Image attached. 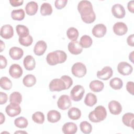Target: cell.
Wrapping results in <instances>:
<instances>
[{
    "label": "cell",
    "mask_w": 134,
    "mask_h": 134,
    "mask_svg": "<svg viewBox=\"0 0 134 134\" xmlns=\"http://www.w3.org/2000/svg\"><path fill=\"white\" fill-rule=\"evenodd\" d=\"M67 59L66 53L62 50H55L49 53L46 57V61L48 64L55 65L58 63L64 62Z\"/></svg>",
    "instance_id": "1"
},
{
    "label": "cell",
    "mask_w": 134,
    "mask_h": 134,
    "mask_svg": "<svg viewBox=\"0 0 134 134\" xmlns=\"http://www.w3.org/2000/svg\"><path fill=\"white\" fill-rule=\"evenodd\" d=\"M107 116L106 108L102 105L95 107L94 110L88 114V118L93 122H99L104 120Z\"/></svg>",
    "instance_id": "2"
},
{
    "label": "cell",
    "mask_w": 134,
    "mask_h": 134,
    "mask_svg": "<svg viewBox=\"0 0 134 134\" xmlns=\"http://www.w3.org/2000/svg\"><path fill=\"white\" fill-rule=\"evenodd\" d=\"M77 10L81 16H87L94 12L91 2L86 0L81 1L79 3Z\"/></svg>",
    "instance_id": "3"
},
{
    "label": "cell",
    "mask_w": 134,
    "mask_h": 134,
    "mask_svg": "<svg viewBox=\"0 0 134 134\" xmlns=\"http://www.w3.org/2000/svg\"><path fill=\"white\" fill-rule=\"evenodd\" d=\"M84 93V88L81 85H76L71 90L70 97L73 100L79 102L82 99Z\"/></svg>",
    "instance_id": "4"
},
{
    "label": "cell",
    "mask_w": 134,
    "mask_h": 134,
    "mask_svg": "<svg viewBox=\"0 0 134 134\" xmlns=\"http://www.w3.org/2000/svg\"><path fill=\"white\" fill-rule=\"evenodd\" d=\"M71 72L73 75L78 77H82L86 73L87 70L86 66L81 62L74 63L71 68Z\"/></svg>",
    "instance_id": "5"
},
{
    "label": "cell",
    "mask_w": 134,
    "mask_h": 134,
    "mask_svg": "<svg viewBox=\"0 0 134 134\" xmlns=\"http://www.w3.org/2000/svg\"><path fill=\"white\" fill-rule=\"evenodd\" d=\"M49 90L52 91H61L62 90H66V86L64 81L60 79H53L49 83Z\"/></svg>",
    "instance_id": "6"
},
{
    "label": "cell",
    "mask_w": 134,
    "mask_h": 134,
    "mask_svg": "<svg viewBox=\"0 0 134 134\" xmlns=\"http://www.w3.org/2000/svg\"><path fill=\"white\" fill-rule=\"evenodd\" d=\"M72 103L70 97L67 95H62L58 98L57 106L61 110H66L71 106Z\"/></svg>",
    "instance_id": "7"
},
{
    "label": "cell",
    "mask_w": 134,
    "mask_h": 134,
    "mask_svg": "<svg viewBox=\"0 0 134 134\" xmlns=\"http://www.w3.org/2000/svg\"><path fill=\"white\" fill-rule=\"evenodd\" d=\"M5 111L8 116L13 117L20 114L21 109L18 104L10 103L6 107Z\"/></svg>",
    "instance_id": "8"
},
{
    "label": "cell",
    "mask_w": 134,
    "mask_h": 134,
    "mask_svg": "<svg viewBox=\"0 0 134 134\" xmlns=\"http://www.w3.org/2000/svg\"><path fill=\"white\" fill-rule=\"evenodd\" d=\"M117 71L121 75H128L132 72L133 68L132 65L128 62L122 61L118 63L117 65Z\"/></svg>",
    "instance_id": "9"
},
{
    "label": "cell",
    "mask_w": 134,
    "mask_h": 134,
    "mask_svg": "<svg viewBox=\"0 0 134 134\" xmlns=\"http://www.w3.org/2000/svg\"><path fill=\"white\" fill-rule=\"evenodd\" d=\"M113 71L112 69L109 66H104L102 70L98 71L97 72V77L104 81L109 79L113 75Z\"/></svg>",
    "instance_id": "10"
},
{
    "label": "cell",
    "mask_w": 134,
    "mask_h": 134,
    "mask_svg": "<svg viewBox=\"0 0 134 134\" xmlns=\"http://www.w3.org/2000/svg\"><path fill=\"white\" fill-rule=\"evenodd\" d=\"M106 27L103 24H98L95 25L92 30L93 35L97 38H102L104 37L106 33Z\"/></svg>",
    "instance_id": "11"
},
{
    "label": "cell",
    "mask_w": 134,
    "mask_h": 134,
    "mask_svg": "<svg viewBox=\"0 0 134 134\" xmlns=\"http://www.w3.org/2000/svg\"><path fill=\"white\" fill-rule=\"evenodd\" d=\"M111 13L113 16L117 18H124L126 14L124 6L119 4H116L112 6Z\"/></svg>",
    "instance_id": "12"
},
{
    "label": "cell",
    "mask_w": 134,
    "mask_h": 134,
    "mask_svg": "<svg viewBox=\"0 0 134 134\" xmlns=\"http://www.w3.org/2000/svg\"><path fill=\"white\" fill-rule=\"evenodd\" d=\"M114 32L118 36H122L126 34L128 31L126 24L123 22H117L113 26Z\"/></svg>",
    "instance_id": "13"
},
{
    "label": "cell",
    "mask_w": 134,
    "mask_h": 134,
    "mask_svg": "<svg viewBox=\"0 0 134 134\" xmlns=\"http://www.w3.org/2000/svg\"><path fill=\"white\" fill-rule=\"evenodd\" d=\"M0 35L2 38L5 39L11 38L14 35V29L13 27L8 24L3 25L1 28Z\"/></svg>",
    "instance_id": "14"
},
{
    "label": "cell",
    "mask_w": 134,
    "mask_h": 134,
    "mask_svg": "<svg viewBox=\"0 0 134 134\" xmlns=\"http://www.w3.org/2000/svg\"><path fill=\"white\" fill-rule=\"evenodd\" d=\"M23 71L21 67L18 64H13L9 69V75L14 79L19 78L23 74Z\"/></svg>",
    "instance_id": "15"
},
{
    "label": "cell",
    "mask_w": 134,
    "mask_h": 134,
    "mask_svg": "<svg viewBox=\"0 0 134 134\" xmlns=\"http://www.w3.org/2000/svg\"><path fill=\"white\" fill-rule=\"evenodd\" d=\"M108 107L110 113L113 115H119L122 111V106L121 104L116 100H111L109 102Z\"/></svg>",
    "instance_id": "16"
},
{
    "label": "cell",
    "mask_w": 134,
    "mask_h": 134,
    "mask_svg": "<svg viewBox=\"0 0 134 134\" xmlns=\"http://www.w3.org/2000/svg\"><path fill=\"white\" fill-rule=\"evenodd\" d=\"M69 52L74 55H77L81 53L83 51V48L81 46L78 41H74L70 42L68 46Z\"/></svg>",
    "instance_id": "17"
},
{
    "label": "cell",
    "mask_w": 134,
    "mask_h": 134,
    "mask_svg": "<svg viewBox=\"0 0 134 134\" xmlns=\"http://www.w3.org/2000/svg\"><path fill=\"white\" fill-rule=\"evenodd\" d=\"M47 48L46 42L43 40H39L35 45L34 52L37 55H42L46 51Z\"/></svg>",
    "instance_id": "18"
},
{
    "label": "cell",
    "mask_w": 134,
    "mask_h": 134,
    "mask_svg": "<svg viewBox=\"0 0 134 134\" xmlns=\"http://www.w3.org/2000/svg\"><path fill=\"white\" fill-rule=\"evenodd\" d=\"M62 130L64 134H74L77 132V127L74 122H68L63 125Z\"/></svg>",
    "instance_id": "19"
},
{
    "label": "cell",
    "mask_w": 134,
    "mask_h": 134,
    "mask_svg": "<svg viewBox=\"0 0 134 134\" xmlns=\"http://www.w3.org/2000/svg\"><path fill=\"white\" fill-rule=\"evenodd\" d=\"M9 54L12 59L18 60L23 56L24 51L22 49L19 47H13L9 50Z\"/></svg>",
    "instance_id": "20"
},
{
    "label": "cell",
    "mask_w": 134,
    "mask_h": 134,
    "mask_svg": "<svg viewBox=\"0 0 134 134\" xmlns=\"http://www.w3.org/2000/svg\"><path fill=\"white\" fill-rule=\"evenodd\" d=\"M23 64L25 68L28 71L34 70L36 66V62L34 58L30 55H27L24 59Z\"/></svg>",
    "instance_id": "21"
},
{
    "label": "cell",
    "mask_w": 134,
    "mask_h": 134,
    "mask_svg": "<svg viewBox=\"0 0 134 134\" xmlns=\"http://www.w3.org/2000/svg\"><path fill=\"white\" fill-rule=\"evenodd\" d=\"M38 4L35 1H30L27 3L25 6L26 13L30 16L35 15L38 11Z\"/></svg>",
    "instance_id": "22"
},
{
    "label": "cell",
    "mask_w": 134,
    "mask_h": 134,
    "mask_svg": "<svg viewBox=\"0 0 134 134\" xmlns=\"http://www.w3.org/2000/svg\"><path fill=\"white\" fill-rule=\"evenodd\" d=\"M123 124L127 127H131L133 129L134 126V115L131 113H127L125 114L122 117Z\"/></svg>",
    "instance_id": "23"
},
{
    "label": "cell",
    "mask_w": 134,
    "mask_h": 134,
    "mask_svg": "<svg viewBox=\"0 0 134 134\" xmlns=\"http://www.w3.org/2000/svg\"><path fill=\"white\" fill-rule=\"evenodd\" d=\"M61 117V116L60 112L55 110H51L47 114V119L50 122H57L60 120Z\"/></svg>",
    "instance_id": "24"
},
{
    "label": "cell",
    "mask_w": 134,
    "mask_h": 134,
    "mask_svg": "<svg viewBox=\"0 0 134 134\" xmlns=\"http://www.w3.org/2000/svg\"><path fill=\"white\" fill-rule=\"evenodd\" d=\"M89 87L91 91L94 92H99L102 91L104 87V84L103 82L99 80H94L91 82Z\"/></svg>",
    "instance_id": "25"
},
{
    "label": "cell",
    "mask_w": 134,
    "mask_h": 134,
    "mask_svg": "<svg viewBox=\"0 0 134 134\" xmlns=\"http://www.w3.org/2000/svg\"><path fill=\"white\" fill-rule=\"evenodd\" d=\"M68 115L69 118L72 120H77L81 116V111L77 107H71L68 110Z\"/></svg>",
    "instance_id": "26"
},
{
    "label": "cell",
    "mask_w": 134,
    "mask_h": 134,
    "mask_svg": "<svg viewBox=\"0 0 134 134\" xmlns=\"http://www.w3.org/2000/svg\"><path fill=\"white\" fill-rule=\"evenodd\" d=\"M23 83L24 85L26 87H32L36 83V78L32 74H27L24 77L23 80Z\"/></svg>",
    "instance_id": "27"
},
{
    "label": "cell",
    "mask_w": 134,
    "mask_h": 134,
    "mask_svg": "<svg viewBox=\"0 0 134 134\" xmlns=\"http://www.w3.org/2000/svg\"><path fill=\"white\" fill-rule=\"evenodd\" d=\"M97 98L96 96L91 93H87L84 99L85 104L90 107L93 106L97 103Z\"/></svg>",
    "instance_id": "28"
},
{
    "label": "cell",
    "mask_w": 134,
    "mask_h": 134,
    "mask_svg": "<svg viewBox=\"0 0 134 134\" xmlns=\"http://www.w3.org/2000/svg\"><path fill=\"white\" fill-rule=\"evenodd\" d=\"M79 43L83 48H87L92 46L93 43V40L90 36L85 35L81 37L79 41Z\"/></svg>",
    "instance_id": "29"
},
{
    "label": "cell",
    "mask_w": 134,
    "mask_h": 134,
    "mask_svg": "<svg viewBox=\"0 0 134 134\" xmlns=\"http://www.w3.org/2000/svg\"><path fill=\"white\" fill-rule=\"evenodd\" d=\"M25 16V11L23 9H14L11 12V17L15 20H22L24 19Z\"/></svg>",
    "instance_id": "30"
},
{
    "label": "cell",
    "mask_w": 134,
    "mask_h": 134,
    "mask_svg": "<svg viewBox=\"0 0 134 134\" xmlns=\"http://www.w3.org/2000/svg\"><path fill=\"white\" fill-rule=\"evenodd\" d=\"M66 35L70 40H72V41H74L77 40L79 35V33L76 28L72 27H70L67 30Z\"/></svg>",
    "instance_id": "31"
},
{
    "label": "cell",
    "mask_w": 134,
    "mask_h": 134,
    "mask_svg": "<svg viewBox=\"0 0 134 134\" xmlns=\"http://www.w3.org/2000/svg\"><path fill=\"white\" fill-rule=\"evenodd\" d=\"M52 7L48 3H43L40 7V13L42 16L50 15L52 13Z\"/></svg>",
    "instance_id": "32"
},
{
    "label": "cell",
    "mask_w": 134,
    "mask_h": 134,
    "mask_svg": "<svg viewBox=\"0 0 134 134\" xmlns=\"http://www.w3.org/2000/svg\"><path fill=\"white\" fill-rule=\"evenodd\" d=\"M16 30L19 37H26L29 35V31L27 27L23 25H18L16 27Z\"/></svg>",
    "instance_id": "33"
},
{
    "label": "cell",
    "mask_w": 134,
    "mask_h": 134,
    "mask_svg": "<svg viewBox=\"0 0 134 134\" xmlns=\"http://www.w3.org/2000/svg\"><path fill=\"white\" fill-rule=\"evenodd\" d=\"M110 86L114 90H120L123 86L122 81L118 77H114L110 80L109 82Z\"/></svg>",
    "instance_id": "34"
},
{
    "label": "cell",
    "mask_w": 134,
    "mask_h": 134,
    "mask_svg": "<svg viewBox=\"0 0 134 134\" xmlns=\"http://www.w3.org/2000/svg\"><path fill=\"white\" fill-rule=\"evenodd\" d=\"M0 86L3 90H9L12 87V82L7 77L3 76L0 79Z\"/></svg>",
    "instance_id": "35"
},
{
    "label": "cell",
    "mask_w": 134,
    "mask_h": 134,
    "mask_svg": "<svg viewBox=\"0 0 134 134\" xmlns=\"http://www.w3.org/2000/svg\"><path fill=\"white\" fill-rule=\"evenodd\" d=\"M15 125L19 128H26L28 125L27 119L24 117H19L16 118L14 120Z\"/></svg>",
    "instance_id": "36"
},
{
    "label": "cell",
    "mask_w": 134,
    "mask_h": 134,
    "mask_svg": "<svg viewBox=\"0 0 134 134\" xmlns=\"http://www.w3.org/2000/svg\"><path fill=\"white\" fill-rule=\"evenodd\" d=\"M32 120L38 124H42L44 121V115L41 111H36L32 115Z\"/></svg>",
    "instance_id": "37"
},
{
    "label": "cell",
    "mask_w": 134,
    "mask_h": 134,
    "mask_svg": "<svg viewBox=\"0 0 134 134\" xmlns=\"http://www.w3.org/2000/svg\"><path fill=\"white\" fill-rule=\"evenodd\" d=\"M9 102L19 104L22 101L21 94L18 92H14L9 96Z\"/></svg>",
    "instance_id": "38"
},
{
    "label": "cell",
    "mask_w": 134,
    "mask_h": 134,
    "mask_svg": "<svg viewBox=\"0 0 134 134\" xmlns=\"http://www.w3.org/2000/svg\"><path fill=\"white\" fill-rule=\"evenodd\" d=\"M80 127L81 131L85 134L90 133L92 130L91 124L86 121L81 122L80 125Z\"/></svg>",
    "instance_id": "39"
},
{
    "label": "cell",
    "mask_w": 134,
    "mask_h": 134,
    "mask_svg": "<svg viewBox=\"0 0 134 134\" xmlns=\"http://www.w3.org/2000/svg\"><path fill=\"white\" fill-rule=\"evenodd\" d=\"M18 41L21 45L25 47H28L32 44L33 39L31 36L28 35L26 37H19Z\"/></svg>",
    "instance_id": "40"
},
{
    "label": "cell",
    "mask_w": 134,
    "mask_h": 134,
    "mask_svg": "<svg viewBox=\"0 0 134 134\" xmlns=\"http://www.w3.org/2000/svg\"><path fill=\"white\" fill-rule=\"evenodd\" d=\"M82 20L86 24H91L93 23L96 19V15L95 12H93L91 14L86 16H81Z\"/></svg>",
    "instance_id": "41"
},
{
    "label": "cell",
    "mask_w": 134,
    "mask_h": 134,
    "mask_svg": "<svg viewBox=\"0 0 134 134\" xmlns=\"http://www.w3.org/2000/svg\"><path fill=\"white\" fill-rule=\"evenodd\" d=\"M61 79L64 81L66 86V90L69 89L73 84L72 79H71V77H70L68 75H63L61 77Z\"/></svg>",
    "instance_id": "42"
},
{
    "label": "cell",
    "mask_w": 134,
    "mask_h": 134,
    "mask_svg": "<svg viewBox=\"0 0 134 134\" xmlns=\"http://www.w3.org/2000/svg\"><path fill=\"white\" fill-rule=\"evenodd\" d=\"M67 3V0H56L54 2V5L57 9H61L66 6Z\"/></svg>",
    "instance_id": "43"
},
{
    "label": "cell",
    "mask_w": 134,
    "mask_h": 134,
    "mask_svg": "<svg viewBox=\"0 0 134 134\" xmlns=\"http://www.w3.org/2000/svg\"><path fill=\"white\" fill-rule=\"evenodd\" d=\"M127 91L131 95H133L134 92V83L132 81H129L126 84Z\"/></svg>",
    "instance_id": "44"
},
{
    "label": "cell",
    "mask_w": 134,
    "mask_h": 134,
    "mask_svg": "<svg viewBox=\"0 0 134 134\" xmlns=\"http://www.w3.org/2000/svg\"><path fill=\"white\" fill-rule=\"evenodd\" d=\"M7 99H8L7 95L5 93L1 92H0V104L3 105L4 104H5L7 101Z\"/></svg>",
    "instance_id": "45"
},
{
    "label": "cell",
    "mask_w": 134,
    "mask_h": 134,
    "mask_svg": "<svg viewBox=\"0 0 134 134\" xmlns=\"http://www.w3.org/2000/svg\"><path fill=\"white\" fill-rule=\"evenodd\" d=\"M0 61H1L0 68L1 69H2L6 68L7 64V60H6V58L3 55H0Z\"/></svg>",
    "instance_id": "46"
},
{
    "label": "cell",
    "mask_w": 134,
    "mask_h": 134,
    "mask_svg": "<svg viewBox=\"0 0 134 134\" xmlns=\"http://www.w3.org/2000/svg\"><path fill=\"white\" fill-rule=\"evenodd\" d=\"M9 3H10L11 5L14 7H17L21 5L23 3V0H10Z\"/></svg>",
    "instance_id": "47"
},
{
    "label": "cell",
    "mask_w": 134,
    "mask_h": 134,
    "mask_svg": "<svg viewBox=\"0 0 134 134\" xmlns=\"http://www.w3.org/2000/svg\"><path fill=\"white\" fill-rule=\"evenodd\" d=\"M127 42L129 46L131 47H133L134 42H133V34L129 35L127 39Z\"/></svg>",
    "instance_id": "48"
},
{
    "label": "cell",
    "mask_w": 134,
    "mask_h": 134,
    "mask_svg": "<svg viewBox=\"0 0 134 134\" xmlns=\"http://www.w3.org/2000/svg\"><path fill=\"white\" fill-rule=\"evenodd\" d=\"M127 7L129 11H130L131 13H134V1H130L128 3Z\"/></svg>",
    "instance_id": "49"
},
{
    "label": "cell",
    "mask_w": 134,
    "mask_h": 134,
    "mask_svg": "<svg viewBox=\"0 0 134 134\" xmlns=\"http://www.w3.org/2000/svg\"><path fill=\"white\" fill-rule=\"evenodd\" d=\"M0 114H1V116H0V117H1L0 124L2 125L5 121V116L3 115V114L2 113H0Z\"/></svg>",
    "instance_id": "50"
},
{
    "label": "cell",
    "mask_w": 134,
    "mask_h": 134,
    "mask_svg": "<svg viewBox=\"0 0 134 134\" xmlns=\"http://www.w3.org/2000/svg\"><path fill=\"white\" fill-rule=\"evenodd\" d=\"M129 59L130 61L133 63V51H132L129 55Z\"/></svg>",
    "instance_id": "51"
},
{
    "label": "cell",
    "mask_w": 134,
    "mask_h": 134,
    "mask_svg": "<svg viewBox=\"0 0 134 134\" xmlns=\"http://www.w3.org/2000/svg\"><path fill=\"white\" fill-rule=\"evenodd\" d=\"M1 42V47H0V52H2L3 49L5 48V43L2 40H0Z\"/></svg>",
    "instance_id": "52"
},
{
    "label": "cell",
    "mask_w": 134,
    "mask_h": 134,
    "mask_svg": "<svg viewBox=\"0 0 134 134\" xmlns=\"http://www.w3.org/2000/svg\"><path fill=\"white\" fill-rule=\"evenodd\" d=\"M27 133V132L26 131H16L15 132V133Z\"/></svg>",
    "instance_id": "53"
}]
</instances>
